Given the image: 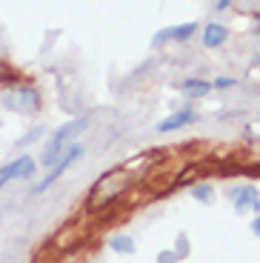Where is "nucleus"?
Instances as JSON below:
<instances>
[{
  "instance_id": "1",
  "label": "nucleus",
  "mask_w": 260,
  "mask_h": 263,
  "mask_svg": "<svg viewBox=\"0 0 260 263\" xmlns=\"http://www.w3.org/2000/svg\"><path fill=\"white\" fill-rule=\"evenodd\" d=\"M126 186H129V172H126V169H112V172H106L103 178L91 186L89 197H86V209H89V212L106 209L109 203H115L117 197L123 195Z\"/></svg>"
},
{
  "instance_id": "2",
  "label": "nucleus",
  "mask_w": 260,
  "mask_h": 263,
  "mask_svg": "<svg viewBox=\"0 0 260 263\" xmlns=\"http://www.w3.org/2000/svg\"><path fill=\"white\" fill-rule=\"evenodd\" d=\"M89 123H91L89 118H75V120H66V123L60 126V129L54 132V135H52V140L46 143L43 155H40V163H43V166H52L54 160H58L60 155H63V152L69 149V146H72V143L80 138V135H83L86 129H89Z\"/></svg>"
},
{
  "instance_id": "3",
  "label": "nucleus",
  "mask_w": 260,
  "mask_h": 263,
  "mask_svg": "<svg viewBox=\"0 0 260 263\" xmlns=\"http://www.w3.org/2000/svg\"><path fill=\"white\" fill-rule=\"evenodd\" d=\"M3 106L9 112L32 115V112H38V106H40V92L29 83L9 86V89H3Z\"/></svg>"
},
{
  "instance_id": "4",
  "label": "nucleus",
  "mask_w": 260,
  "mask_h": 263,
  "mask_svg": "<svg viewBox=\"0 0 260 263\" xmlns=\"http://www.w3.org/2000/svg\"><path fill=\"white\" fill-rule=\"evenodd\" d=\"M78 158H83V146H80V143H72L69 149L63 152V155H60L58 160H54L52 166H49V172H46V178L40 180V183H34V186H32V195H43V192H49V189H52V186L58 183L60 178H63L66 172L72 169V166H75V160H78Z\"/></svg>"
},
{
  "instance_id": "5",
  "label": "nucleus",
  "mask_w": 260,
  "mask_h": 263,
  "mask_svg": "<svg viewBox=\"0 0 260 263\" xmlns=\"http://www.w3.org/2000/svg\"><path fill=\"white\" fill-rule=\"evenodd\" d=\"M34 169H38V163H34L32 155H20V158L3 163V166H0V189H3V186H9L12 180H26V178H32Z\"/></svg>"
},
{
  "instance_id": "6",
  "label": "nucleus",
  "mask_w": 260,
  "mask_h": 263,
  "mask_svg": "<svg viewBox=\"0 0 260 263\" xmlns=\"http://www.w3.org/2000/svg\"><path fill=\"white\" fill-rule=\"evenodd\" d=\"M197 32V23H183V26H169V29H163V32L155 34V40H152V46L160 49L166 40H175V43H183V40H189L192 34Z\"/></svg>"
},
{
  "instance_id": "7",
  "label": "nucleus",
  "mask_w": 260,
  "mask_h": 263,
  "mask_svg": "<svg viewBox=\"0 0 260 263\" xmlns=\"http://www.w3.org/2000/svg\"><path fill=\"white\" fill-rule=\"evenodd\" d=\"M232 197H234V209L243 212V209H252L260 215V197L252 186H240V189H232Z\"/></svg>"
},
{
  "instance_id": "8",
  "label": "nucleus",
  "mask_w": 260,
  "mask_h": 263,
  "mask_svg": "<svg viewBox=\"0 0 260 263\" xmlns=\"http://www.w3.org/2000/svg\"><path fill=\"white\" fill-rule=\"evenodd\" d=\"M195 118H197L195 109H189L186 106V109H180V112L169 115L166 120H160V123H157V132H163V135H166V132H177V129H183V126H189Z\"/></svg>"
},
{
  "instance_id": "9",
  "label": "nucleus",
  "mask_w": 260,
  "mask_h": 263,
  "mask_svg": "<svg viewBox=\"0 0 260 263\" xmlns=\"http://www.w3.org/2000/svg\"><path fill=\"white\" fill-rule=\"evenodd\" d=\"M226 37H229V29L223 26V23H206V29H203V46L206 49L223 46Z\"/></svg>"
},
{
  "instance_id": "10",
  "label": "nucleus",
  "mask_w": 260,
  "mask_h": 263,
  "mask_svg": "<svg viewBox=\"0 0 260 263\" xmlns=\"http://www.w3.org/2000/svg\"><path fill=\"white\" fill-rule=\"evenodd\" d=\"M180 89L189 95V98H206V95L212 92V83H209V80H195L192 78V80H186Z\"/></svg>"
},
{
  "instance_id": "11",
  "label": "nucleus",
  "mask_w": 260,
  "mask_h": 263,
  "mask_svg": "<svg viewBox=\"0 0 260 263\" xmlns=\"http://www.w3.org/2000/svg\"><path fill=\"white\" fill-rule=\"evenodd\" d=\"M109 249L117 252V255H132V252H135V240H132L129 235H115L109 240Z\"/></svg>"
},
{
  "instance_id": "12",
  "label": "nucleus",
  "mask_w": 260,
  "mask_h": 263,
  "mask_svg": "<svg viewBox=\"0 0 260 263\" xmlns=\"http://www.w3.org/2000/svg\"><path fill=\"white\" fill-rule=\"evenodd\" d=\"M40 135H43V126H38V129H34V132H29V135H26V138H23V140H17V143H14V149H23V146L34 143V140H38Z\"/></svg>"
},
{
  "instance_id": "13",
  "label": "nucleus",
  "mask_w": 260,
  "mask_h": 263,
  "mask_svg": "<svg viewBox=\"0 0 260 263\" xmlns=\"http://www.w3.org/2000/svg\"><path fill=\"white\" fill-rule=\"evenodd\" d=\"M192 195H195L197 200H209V197H212V186L200 183V186H195V189H192Z\"/></svg>"
},
{
  "instance_id": "14",
  "label": "nucleus",
  "mask_w": 260,
  "mask_h": 263,
  "mask_svg": "<svg viewBox=\"0 0 260 263\" xmlns=\"http://www.w3.org/2000/svg\"><path fill=\"white\" fill-rule=\"evenodd\" d=\"M229 86H234L232 78H217L215 83H212V89H229Z\"/></svg>"
},
{
  "instance_id": "15",
  "label": "nucleus",
  "mask_w": 260,
  "mask_h": 263,
  "mask_svg": "<svg viewBox=\"0 0 260 263\" xmlns=\"http://www.w3.org/2000/svg\"><path fill=\"white\" fill-rule=\"evenodd\" d=\"M252 232H254V235H257V237H260V215H257V217H254V223H252Z\"/></svg>"
},
{
  "instance_id": "16",
  "label": "nucleus",
  "mask_w": 260,
  "mask_h": 263,
  "mask_svg": "<svg viewBox=\"0 0 260 263\" xmlns=\"http://www.w3.org/2000/svg\"><path fill=\"white\" fill-rule=\"evenodd\" d=\"M217 9H220V12H223V9H229V0H217Z\"/></svg>"
}]
</instances>
